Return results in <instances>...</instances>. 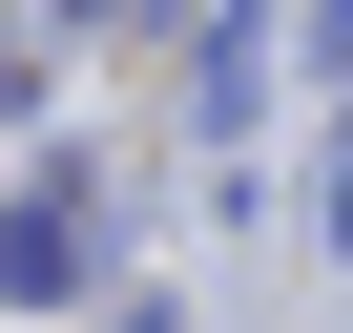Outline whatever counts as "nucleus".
<instances>
[{
    "label": "nucleus",
    "mask_w": 353,
    "mask_h": 333,
    "mask_svg": "<svg viewBox=\"0 0 353 333\" xmlns=\"http://www.w3.org/2000/svg\"><path fill=\"white\" fill-rule=\"evenodd\" d=\"M83 271H104V209H63V188L0 229V292H83Z\"/></svg>",
    "instance_id": "nucleus-1"
}]
</instances>
